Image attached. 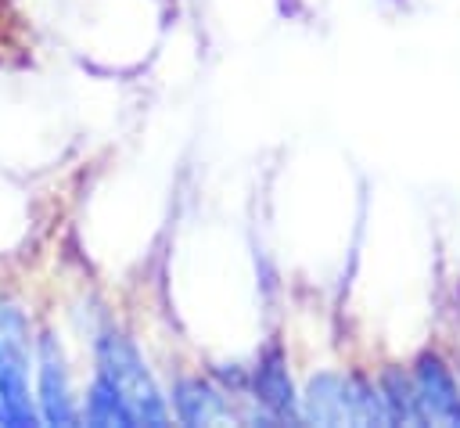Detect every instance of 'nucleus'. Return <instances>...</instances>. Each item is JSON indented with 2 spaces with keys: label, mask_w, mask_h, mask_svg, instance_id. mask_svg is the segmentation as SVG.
I'll return each instance as SVG.
<instances>
[{
  "label": "nucleus",
  "mask_w": 460,
  "mask_h": 428,
  "mask_svg": "<svg viewBox=\"0 0 460 428\" xmlns=\"http://www.w3.org/2000/svg\"><path fill=\"white\" fill-rule=\"evenodd\" d=\"M97 378H104L122 396V403L133 410L137 424H165L169 421V406L158 396V385L151 381L137 345L126 334L108 331L104 338H97Z\"/></svg>",
  "instance_id": "obj_1"
},
{
  "label": "nucleus",
  "mask_w": 460,
  "mask_h": 428,
  "mask_svg": "<svg viewBox=\"0 0 460 428\" xmlns=\"http://www.w3.org/2000/svg\"><path fill=\"white\" fill-rule=\"evenodd\" d=\"M36 410L40 424H75L79 410L72 403V381L54 334L36 338Z\"/></svg>",
  "instance_id": "obj_2"
},
{
  "label": "nucleus",
  "mask_w": 460,
  "mask_h": 428,
  "mask_svg": "<svg viewBox=\"0 0 460 428\" xmlns=\"http://www.w3.org/2000/svg\"><path fill=\"white\" fill-rule=\"evenodd\" d=\"M0 424L11 428L40 424V410L29 392V338L0 334Z\"/></svg>",
  "instance_id": "obj_3"
},
{
  "label": "nucleus",
  "mask_w": 460,
  "mask_h": 428,
  "mask_svg": "<svg viewBox=\"0 0 460 428\" xmlns=\"http://www.w3.org/2000/svg\"><path fill=\"white\" fill-rule=\"evenodd\" d=\"M413 399H417L420 417H431V421H460L456 381H453V374L442 367V360H435V356H424V360L417 363Z\"/></svg>",
  "instance_id": "obj_4"
},
{
  "label": "nucleus",
  "mask_w": 460,
  "mask_h": 428,
  "mask_svg": "<svg viewBox=\"0 0 460 428\" xmlns=\"http://www.w3.org/2000/svg\"><path fill=\"white\" fill-rule=\"evenodd\" d=\"M305 417L316 424H341L352 421L349 406V378L338 374H320L305 388Z\"/></svg>",
  "instance_id": "obj_5"
},
{
  "label": "nucleus",
  "mask_w": 460,
  "mask_h": 428,
  "mask_svg": "<svg viewBox=\"0 0 460 428\" xmlns=\"http://www.w3.org/2000/svg\"><path fill=\"white\" fill-rule=\"evenodd\" d=\"M79 417H83L86 424H122V428L137 424L133 410L122 403V396H119L104 378H93V385H90V392H86V403H83Z\"/></svg>",
  "instance_id": "obj_6"
},
{
  "label": "nucleus",
  "mask_w": 460,
  "mask_h": 428,
  "mask_svg": "<svg viewBox=\"0 0 460 428\" xmlns=\"http://www.w3.org/2000/svg\"><path fill=\"white\" fill-rule=\"evenodd\" d=\"M172 406H176L180 421H187V424H205V421L219 410V396H216L208 385H201L198 378H187V381L176 385Z\"/></svg>",
  "instance_id": "obj_7"
},
{
  "label": "nucleus",
  "mask_w": 460,
  "mask_h": 428,
  "mask_svg": "<svg viewBox=\"0 0 460 428\" xmlns=\"http://www.w3.org/2000/svg\"><path fill=\"white\" fill-rule=\"evenodd\" d=\"M259 388H262V399H270L277 406H288L291 403V381L280 370V363H270V367L259 370Z\"/></svg>",
  "instance_id": "obj_8"
}]
</instances>
